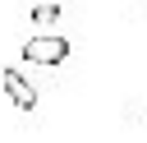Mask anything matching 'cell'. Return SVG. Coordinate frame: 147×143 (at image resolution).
<instances>
[{
  "instance_id": "2",
  "label": "cell",
  "mask_w": 147,
  "mask_h": 143,
  "mask_svg": "<svg viewBox=\"0 0 147 143\" xmlns=\"http://www.w3.org/2000/svg\"><path fill=\"white\" fill-rule=\"evenodd\" d=\"M0 83H5V92H9V101H14L18 111H32V106H37V92H32V83H28L18 69H5Z\"/></svg>"
},
{
  "instance_id": "1",
  "label": "cell",
  "mask_w": 147,
  "mask_h": 143,
  "mask_svg": "<svg viewBox=\"0 0 147 143\" xmlns=\"http://www.w3.org/2000/svg\"><path fill=\"white\" fill-rule=\"evenodd\" d=\"M69 55V42L55 37V32H41V37H28L23 42V60L28 65H60Z\"/></svg>"
}]
</instances>
